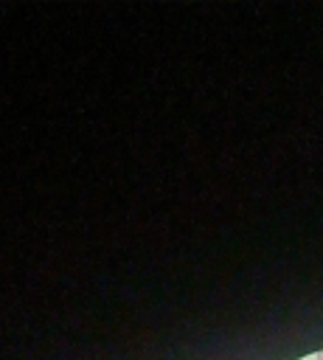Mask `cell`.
I'll use <instances>...</instances> for the list:
<instances>
[{"mask_svg": "<svg viewBox=\"0 0 323 360\" xmlns=\"http://www.w3.org/2000/svg\"><path fill=\"white\" fill-rule=\"evenodd\" d=\"M317 360H323V354H320V357H317Z\"/></svg>", "mask_w": 323, "mask_h": 360, "instance_id": "cell-1", "label": "cell"}]
</instances>
